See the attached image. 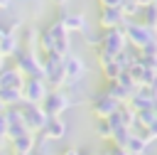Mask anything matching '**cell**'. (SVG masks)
<instances>
[{
	"label": "cell",
	"mask_w": 157,
	"mask_h": 155,
	"mask_svg": "<svg viewBox=\"0 0 157 155\" xmlns=\"http://www.w3.org/2000/svg\"><path fill=\"white\" fill-rule=\"evenodd\" d=\"M15 69L25 79H44V59L37 52H25L20 49L15 54Z\"/></svg>",
	"instance_id": "cell-1"
},
{
	"label": "cell",
	"mask_w": 157,
	"mask_h": 155,
	"mask_svg": "<svg viewBox=\"0 0 157 155\" xmlns=\"http://www.w3.org/2000/svg\"><path fill=\"white\" fill-rule=\"evenodd\" d=\"M123 32H125V37H128V44H130V47H137V52H140L142 47H147L150 42L157 39V32L150 30V27H145V25L137 22V20H125Z\"/></svg>",
	"instance_id": "cell-2"
},
{
	"label": "cell",
	"mask_w": 157,
	"mask_h": 155,
	"mask_svg": "<svg viewBox=\"0 0 157 155\" xmlns=\"http://www.w3.org/2000/svg\"><path fill=\"white\" fill-rule=\"evenodd\" d=\"M44 81L54 89H64L66 86V66H64V57H59L56 52L44 57Z\"/></svg>",
	"instance_id": "cell-3"
},
{
	"label": "cell",
	"mask_w": 157,
	"mask_h": 155,
	"mask_svg": "<svg viewBox=\"0 0 157 155\" xmlns=\"http://www.w3.org/2000/svg\"><path fill=\"white\" fill-rule=\"evenodd\" d=\"M69 108H71V101L64 89H49L47 98L42 101V111L47 113V118H61Z\"/></svg>",
	"instance_id": "cell-4"
},
{
	"label": "cell",
	"mask_w": 157,
	"mask_h": 155,
	"mask_svg": "<svg viewBox=\"0 0 157 155\" xmlns=\"http://www.w3.org/2000/svg\"><path fill=\"white\" fill-rule=\"evenodd\" d=\"M91 113L96 116V118H101V121H105V118H110L123 103H118L115 98H110L105 91H98V93H91Z\"/></svg>",
	"instance_id": "cell-5"
},
{
	"label": "cell",
	"mask_w": 157,
	"mask_h": 155,
	"mask_svg": "<svg viewBox=\"0 0 157 155\" xmlns=\"http://www.w3.org/2000/svg\"><path fill=\"white\" fill-rule=\"evenodd\" d=\"M49 89L44 79H25L22 86V103H32V106H42V101L47 98Z\"/></svg>",
	"instance_id": "cell-6"
},
{
	"label": "cell",
	"mask_w": 157,
	"mask_h": 155,
	"mask_svg": "<svg viewBox=\"0 0 157 155\" xmlns=\"http://www.w3.org/2000/svg\"><path fill=\"white\" fill-rule=\"evenodd\" d=\"M98 47L115 57V54H120L123 49H128L130 44H128V37H125L123 27H118V30H105V32L101 34V44H98Z\"/></svg>",
	"instance_id": "cell-7"
},
{
	"label": "cell",
	"mask_w": 157,
	"mask_h": 155,
	"mask_svg": "<svg viewBox=\"0 0 157 155\" xmlns=\"http://www.w3.org/2000/svg\"><path fill=\"white\" fill-rule=\"evenodd\" d=\"M20 111H22V121L27 125L29 133H39L44 128V123L49 121L47 113L42 111V106H32V103H20Z\"/></svg>",
	"instance_id": "cell-8"
},
{
	"label": "cell",
	"mask_w": 157,
	"mask_h": 155,
	"mask_svg": "<svg viewBox=\"0 0 157 155\" xmlns=\"http://www.w3.org/2000/svg\"><path fill=\"white\" fill-rule=\"evenodd\" d=\"M49 32H52V39H54V52L59 54V57H66V54H71V42H69V32H66V27H64V22H61V17H56L49 27H47Z\"/></svg>",
	"instance_id": "cell-9"
},
{
	"label": "cell",
	"mask_w": 157,
	"mask_h": 155,
	"mask_svg": "<svg viewBox=\"0 0 157 155\" xmlns=\"http://www.w3.org/2000/svg\"><path fill=\"white\" fill-rule=\"evenodd\" d=\"M64 66H66V86L69 84H81L86 79V62L78 54H66L64 57Z\"/></svg>",
	"instance_id": "cell-10"
},
{
	"label": "cell",
	"mask_w": 157,
	"mask_h": 155,
	"mask_svg": "<svg viewBox=\"0 0 157 155\" xmlns=\"http://www.w3.org/2000/svg\"><path fill=\"white\" fill-rule=\"evenodd\" d=\"M155 98H157V91H155L152 86H140V89L132 93V98H130L128 103L132 106L135 113H137V111H147V108L155 111Z\"/></svg>",
	"instance_id": "cell-11"
},
{
	"label": "cell",
	"mask_w": 157,
	"mask_h": 155,
	"mask_svg": "<svg viewBox=\"0 0 157 155\" xmlns=\"http://www.w3.org/2000/svg\"><path fill=\"white\" fill-rule=\"evenodd\" d=\"M98 25L103 30H118L125 25V17L120 10H113V7H101L98 10Z\"/></svg>",
	"instance_id": "cell-12"
},
{
	"label": "cell",
	"mask_w": 157,
	"mask_h": 155,
	"mask_svg": "<svg viewBox=\"0 0 157 155\" xmlns=\"http://www.w3.org/2000/svg\"><path fill=\"white\" fill-rule=\"evenodd\" d=\"M17 37H20V49H25V52H37L39 30H37L34 25H25V27L17 32Z\"/></svg>",
	"instance_id": "cell-13"
},
{
	"label": "cell",
	"mask_w": 157,
	"mask_h": 155,
	"mask_svg": "<svg viewBox=\"0 0 157 155\" xmlns=\"http://www.w3.org/2000/svg\"><path fill=\"white\" fill-rule=\"evenodd\" d=\"M66 130H69V125H66L64 118H49L39 133H42L47 140H61V138L66 135Z\"/></svg>",
	"instance_id": "cell-14"
},
{
	"label": "cell",
	"mask_w": 157,
	"mask_h": 155,
	"mask_svg": "<svg viewBox=\"0 0 157 155\" xmlns=\"http://www.w3.org/2000/svg\"><path fill=\"white\" fill-rule=\"evenodd\" d=\"M61 22H64L66 32H78V34L91 27V22L86 20L83 12H66V15H61Z\"/></svg>",
	"instance_id": "cell-15"
},
{
	"label": "cell",
	"mask_w": 157,
	"mask_h": 155,
	"mask_svg": "<svg viewBox=\"0 0 157 155\" xmlns=\"http://www.w3.org/2000/svg\"><path fill=\"white\" fill-rule=\"evenodd\" d=\"M22 86H25V76L15 66L0 69V89H22Z\"/></svg>",
	"instance_id": "cell-16"
},
{
	"label": "cell",
	"mask_w": 157,
	"mask_h": 155,
	"mask_svg": "<svg viewBox=\"0 0 157 155\" xmlns=\"http://www.w3.org/2000/svg\"><path fill=\"white\" fill-rule=\"evenodd\" d=\"M10 148L15 155H32L34 153V133H25V135L10 140Z\"/></svg>",
	"instance_id": "cell-17"
},
{
	"label": "cell",
	"mask_w": 157,
	"mask_h": 155,
	"mask_svg": "<svg viewBox=\"0 0 157 155\" xmlns=\"http://www.w3.org/2000/svg\"><path fill=\"white\" fill-rule=\"evenodd\" d=\"M20 52V37L17 34H5L0 39V57L7 59V57H15Z\"/></svg>",
	"instance_id": "cell-18"
},
{
	"label": "cell",
	"mask_w": 157,
	"mask_h": 155,
	"mask_svg": "<svg viewBox=\"0 0 157 155\" xmlns=\"http://www.w3.org/2000/svg\"><path fill=\"white\" fill-rule=\"evenodd\" d=\"M103 91H105V93H108L110 98H115L118 103H128V101L132 98V93H130V91H128L125 86H120L118 81H108V86H105Z\"/></svg>",
	"instance_id": "cell-19"
},
{
	"label": "cell",
	"mask_w": 157,
	"mask_h": 155,
	"mask_svg": "<svg viewBox=\"0 0 157 155\" xmlns=\"http://www.w3.org/2000/svg\"><path fill=\"white\" fill-rule=\"evenodd\" d=\"M147 148H150V143H147L140 133H132V135L128 138V143H125V150H128L130 155H145Z\"/></svg>",
	"instance_id": "cell-20"
},
{
	"label": "cell",
	"mask_w": 157,
	"mask_h": 155,
	"mask_svg": "<svg viewBox=\"0 0 157 155\" xmlns=\"http://www.w3.org/2000/svg\"><path fill=\"white\" fill-rule=\"evenodd\" d=\"M137 57H140V54H135V47H128V49H123L120 54H115V64H118L120 71H128V69L137 62Z\"/></svg>",
	"instance_id": "cell-21"
},
{
	"label": "cell",
	"mask_w": 157,
	"mask_h": 155,
	"mask_svg": "<svg viewBox=\"0 0 157 155\" xmlns=\"http://www.w3.org/2000/svg\"><path fill=\"white\" fill-rule=\"evenodd\" d=\"M0 101L5 106H20L22 103V89H0Z\"/></svg>",
	"instance_id": "cell-22"
},
{
	"label": "cell",
	"mask_w": 157,
	"mask_h": 155,
	"mask_svg": "<svg viewBox=\"0 0 157 155\" xmlns=\"http://www.w3.org/2000/svg\"><path fill=\"white\" fill-rule=\"evenodd\" d=\"M140 22H142L145 27H150V30H155V32H157V2H152V5H147V7L142 10Z\"/></svg>",
	"instance_id": "cell-23"
},
{
	"label": "cell",
	"mask_w": 157,
	"mask_h": 155,
	"mask_svg": "<svg viewBox=\"0 0 157 155\" xmlns=\"http://www.w3.org/2000/svg\"><path fill=\"white\" fill-rule=\"evenodd\" d=\"M155 121H157V113H155L152 108H147V111H137V116H135V125L142 128V130H147Z\"/></svg>",
	"instance_id": "cell-24"
},
{
	"label": "cell",
	"mask_w": 157,
	"mask_h": 155,
	"mask_svg": "<svg viewBox=\"0 0 157 155\" xmlns=\"http://www.w3.org/2000/svg\"><path fill=\"white\" fill-rule=\"evenodd\" d=\"M120 12H123L125 20H137V15H142V7L137 2H132V0H125L123 7H120Z\"/></svg>",
	"instance_id": "cell-25"
},
{
	"label": "cell",
	"mask_w": 157,
	"mask_h": 155,
	"mask_svg": "<svg viewBox=\"0 0 157 155\" xmlns=\"http://www.w3.org/2000/svg\"><path fill=\"white\" fill-rule=\"evenodd\" d=\"M39 47L47 52V54H52L54 52V39H52V32L44 27V30H39Z\"/></svg>",
	"instance_id": "cell-26"
},
{
	"label": "cell",
	"mask_w": 157,
	"mask_h": 155,
	"mask_svg": "<svg viewBox=\"0 0 157 155\" xmlns=\"http://www.w3.org/2000/svg\"><path fill=\"white\" fill-rule=\"evenodd\" d=\"M81 37H83V44H88V47H96V49H98V44H101V34H96V30H93V27H88L86 32H81Z\"/></svg>",
	"instance_id": "cell-27"
},
{
	"label": "cell",
	"mask_w": 157,
	"mask_h": 155,
	"mask_svg": "<svg viewBox=\"0 0 157 155\" xmlns=\"http://www.w3.org/2000/svg\"><path fill=\"white\" fill-rule=\"evenodd\" d=\"M101 71H103V76H105V81H115V79H118V74H120V69H118V64H115V59H113L110 64H103V66H101Z\"/></svg>",
	"instance_id": "cell-28"
},
{
	"label": "cell",
	"mask_w": 157,
	"mask_h": 155,
	"mask_svg": "<svg viewBox=\"0 0 157 155\" xmlns=\"http://www.w3.org/2000/svg\"><path fill=\"white\" fill-rule=\"evenodd\" d=\"M96 135H98L101 140H110V138H113L110 123H108V121H98V125H96Z\"/></svg>",
	"instance_id": "cell-29"
},
{
	"label": "cell",
	"mask_w": 157,
	"mask_h": 155,
	"mask_svg": "<svg viewBox=\"0 0 157 155\" xmlns=\"http://www.w3.org/2000/svg\"><path fill=\"white\" fill-rule=\"evenodd\" d=\"M10 143V125H7V118L5 113H0V148Z\"/></svg>",
	"instance_id": "cell-30"
},
{
	"label": "cell",
	"mask_w": 157,
	"mask_h": 155,
	"mask_svg": "<svg viewBox=\"0 0 157 155\" xmlns=\"http://www.w3.org/2000/svg\"><path fill=\"white\" fill-rule=\"evenodd\" d=\"M140 135H142V138H145L147 143H152V140H157V121H155V123H152V125H150L147 130H140Z\"/></svg>",
	"instance_id": "cell-31"
},
{
	"label": "cell",
	"mask_w": 157,
	"mask_h": 155,
	"mask_svg": "<svg viewBox=\"0 0 157 155\" xmlns=\"http://www.w3.org/2000/svg\"><path fill=\"white\" fill-rule=\"evenodd\" d=\"M96 57H98V64H101V66H103V64H110V62L115 59L113 54H108V52H105V49H101V47L96 49Z\"/></svg>",
	"instance_id": "cell-32"
},
{
	"label": "cell",
	"mask_w": 157,
	"mask_h": 155,
	"mask_svg": "<svg viewBox=\"0 0 157 155\" xmlns=\"http://www.w3.org/2000/svg\"><path fill=\"white\" fill-rule=\"evenodd\" d=\"M137 54H140V57H157V39H155V42H150L147 47H142Z\"/></svg>",
	"instance_id": "cell-33"
},
{
	"label": "cell",
	"mask_w": 157,
	"mask_h": 155,
	"mask_svg": "<svg viewBox=\"0 0 157 155\" xmlns=\"http://www.w3.org/2000/svg\"><path fill=\"white\" fill-rule=\"evenodd\" d=\"M125 0H101V7H113V10H120Z\"/></svg>",
	"instance_id": "cell-34"
},
{
	"label": "cell",
	"mask_w": 157,
	"mask_h": 155,
	"mask_svg": "<svg viewBox=\"0 0 157 155\" xmlns=\"http://www.w3.org/2000/svg\"><path fill=\"white\" fill-rule=\"evenodd\" d=\"M61 155H86V153H83V150H78V148H66Z\"/></svg>",
	"instance_id": "cell-35"
},
{
	"label": "cell",
	"mask_w": 157,
	"mask_h": 155,
	"mask_svg": "<svg viewBox=\"0 0 157 155\" xmlns=\"http://www.w3.org/2000/svg\"><path fill=\"white\" fill-rule=\"evenodd\" d=\"M105 155H130V153H128L125 148H113V150H108Z\"/></svg>",
	"instance_id": "cell-36"
},
{
	"label": "cell",
	"mask_w": 157,
	"mask_h": 155,
	"mask_svg": "<svg viewBox=\"0 0 157 155\" xmlns=\"http://www.w3.org/2000/svg\"><path fill=\"white\" fill-rule=\"evenodd\" d=\"M15 5V0H0V10H10Z\"/></svg>",
	"instance_id": "cell-37"
},
{
	"label": "cell",
	"mask_w": 157,
	"mask_h": 155,
	"mask_svg": "<svg viewBox=\"0 0 157 155\" xmlns=\"http://www.w3.org/2000/svg\"><path fill=\"white\" fill-rule=\"evenodd\" d=\"M49 2H54V5H59V7H64V5L69 2V0H49Z\"/></svg>",
	"instance_id": "cell-38"
},
{
	"label": "cell",
	"mask_w": 157,
	"mask_h": 155,
	"mask_svg": "<svg viewBox=\"0 0 157 155\" xmlns=\"http://www.w3.org/2000/svg\"><path fill=\"white\" fill-rule=\"evenodd\" d=\"M5 108H7V106H5L2 101H0V113H5Z\"/></svg>",
	"instance_id": "cell-39"
},
{
	"label": "cell",
	"mask_w": 157,
	"mask_h": 155,
	"mask_svg": "<svg viewBox=\"0 0 157 155\" xmlns=\"http://www.w3.org/2000/svg\"><path fill=\"white\" fill-rule=\"evenodd\" d=\"M86 155H105V153H86Z\"/></svg>",
	"instance_id": "cell-40"
},
{
	"label": "cell",
	"mask_w": 157,
	"mask_h": 155,
	"mask_svg": "<svg viewBox=\"0 0 157 155\" xmlns=\"http://www.w3.org/2000/svg\"><path fill=\"white\" fill-rule=\"evenodd\" d=\"M2 66H5V59H2V57H0V69H2Z\"/></svg>",
	"instance_id": "cell-41"
},
{
	"label": "cell",
	"mask_w": 157,
	"mask_h": 155,
	"mask_svg": "<svg viewBox=\"0 0 157 155\" xmlns=\"http://www.w3.org/2000/svg\"><path fill=\"white\" fill-rule=\"evenodd\" d=\"M0 39H2V34H0Z\"/></svg>",
	"instance_id": "cell-42"
}]
</instances>
